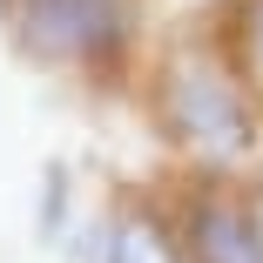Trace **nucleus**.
<instances>
[{
  "mask_svg": "<svg viewBox=\"0 0 263 263\" xmlns=\"http://www.w3.org/2000/svg\"><path fill=\"white\" fill-rule=\"evenodd\" d=\"M162 122L202 162H236L256 142V122H250V101H243L236 74H223L209 54H176L169 61V74H162Z\"/></svg>",
  "mask_w": 263,
  "mask_h": 263,
  "instance_id": "nucleus-1",
  "label": "nucleus"
},
{
  "mask_svg": "<svg viewBox=\"0 0 263 263\" xmlns=\"http://www.w3.org/2000/svg\"><path fill=\"white\" fill-rule=\"evenodd\" d=\"M21 34L41 61H108L128 41L122 0H21Z\"/></svg>",
  "mask_w": 263,
  "mask_h": 263,
  "instance_id": "nucleus-2",
  "label": "nucleus"
},
{
  "mask_svg": "<svg viewBox=\"0 0 263 263\" xmlns=\"http://www.w3.org/2000/svg\"><path fill=\"white\" fill-rule=\"evenodd\" d=\"M182 256H189V263H263V236H256V223H250L243 202L202 196V202L189 209Z\"/></svg>",
  "mask_w": 263,
  "mask_h": 263,
  "instance_id": "nucleus-3",
  "label": "nucleus"
},
{
  "mask_svg": "<svg viewBox=\"0 0 263 263\" xmlns=\"http://www.w3.org/2000/svg\"><path fill=\"white\" fill-rule=\"evenodd\" d=\"M108 263H189V256L155 216H122L108 230Z\"/></svg>",
  "mask_w": 263,
  "mask_h": 263,
  "instance_id": "nucleus-4",
  "label": "nucleus"
},
{
  "mask_svg": "<svg viewBox=\"0 0 263 263\" xmlns=\"http://www.w3.org/2000/svg\"><path fill=\"white\" fill-rule=\"evenodd\" d=\"M243 209H250V223H256V236H263V182L250 189V202H243Z\"/></svg>",
  "mask_w": 263,
  "mask_h": 263,
  "instance_id": "nucleus-5",
  "label": "nucleus"
}]
</instances>
